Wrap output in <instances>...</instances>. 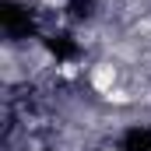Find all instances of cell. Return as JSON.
Masks as SVG:
<instances>
[{
    "instance_id": "cell-2",
    "label": "cell",
    "mask_w": 151,
    "mask_h": 151,
    "mask_svg": "<svg viewBox=\"0 0 151 151\" xmlns=\"http://www.w3.org/2000/svg\"><path fill=\"white\" fill-rule=\"evenodd\" d=\"M102 151H119V148H102Z\"/></svg>"
},
{
    "instance_id": "cell-1",
    "label": "cell",
    "mask_w": 151,
    "mask_h": 151,
    "mask_svg": "<svg viewBox=\"0 0 151 151\" xmlns=\"http://www.w3.org/2000/svg\"><path fill=\"white\" fill-rule=\"evenodd\" d=\"M116 81H119V67H116L113 60H99V63L88 70V84H91L99 95H109L116 88Z\"/></svg>"
}]
</instances>
